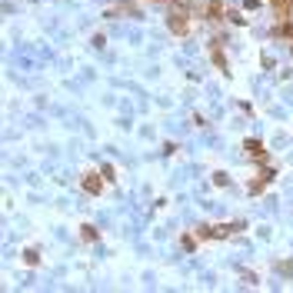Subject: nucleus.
I'll return each instance as SVG.
<instances>
[{
  "mask_svg": "<svg viewBox=\"0 0 293 293\" xmlns=\"http://www.w3.org/2000/svg\"><path fill=\"white\" fill-rule=\"evenodd\" d=\"M167 23H170V30H173L177 37H183L187 30H190V17H187V10H173L167 17Z\"/></svg>",
  "mask_w": 293,
  "mask_h": 293,
  "instance_id": "nucleus-1",
  "label": "nucleus"
},
{
  "mask_svg": "<svg viewBox=\"0 0 293 293\" xmlns=\"http://www.w3.org/2000/svg\"><path fill=\"white\" fill-rule=\"evenodd\" d=\"M83 190H87V193H100L103 190V180L97 177V173H87V177H83Z\"/></svg>",
  "mask_w": 293,
  "mask_h": 293,
  "instance_id": "nucleus-2",
  "label": "nucleus"
},
{
  "mask_svg": "<svg viewBox=\"0 0 293 293\" xmlns=\"http://www.w3.org/2000/svg\"><path fill=\"white\" fill-rule=\"evenodd\" d=\"M277 37H283L287 44H293V20H290V17L277 23Z\"/></svg>",
  "mask_w": 293,
  "mask_h": 293,
  "instance_id": "nucleus-3",
  "label": "nucleus"
},
{
  "mask_svg": "<svg viewBox=\"0 0 293 293\" xmlns=\"http://www.w3.org/2000/svg\"><path fill=\"white\" fill-rule=\"evenodd\" d=\"M270 3H273V10H277V17H280V20H287V17H290L293 0H270Z\"/></svg>",
  "mask_w": 293,
  "mask_h": 293,
  "instance_id": "nucleus-4",
  "label": "nucleus"
},
{
  "mask_svg": "<svg viewBox=\"0 0 293 293\" xmlns=\"http://www.w3.org/2000/svg\"><path fill=\"white\" fill-rule=\"evenodd\" d=\"M247 153L253 160H267V150H263V144L260 140H247Z\"/></svg>",
  "mask_w": 293,
  "mask_h": 293,
  "instance_id": "nucleus-5",
  "label": "nucleus"
},
{
  "mask_svg": "<svg viewBox=\"0 0 293 293\" xmlns=\"http://www.w3.org/2000/svg\"><path fill=\"white\" fill-rule=\"evenodd\" d=\"M220 13H223V3H220V0H210V3H207V20H220Z\"/></svg>",
  "mask_w": 293,
  "mask_h": 293,
  "instance_id": "nucleus-6",
  "label": "nucleus"
},
{
  "mask_svg": "<svg viewBox=\"0 0 293 293\" xmlns=\"http://www.w3.org/2000/svg\"><path fill=\"white\" fill-rule=\"evenodd\" d=\"M210 54H214V60H217V67H220V70H223V73H226V57H223V50H220V47H210Z\"/></svg>",
  "mask_w": 293,
  "mask_h": 293,
  "instance_id": "nucleus-7",
  "label": "nucleus"
},
{
  "mask_svg": "<svg viewBox=\"0 0 293 293\" xmlns=\"http://www.w3.org/2000/svg\"><path fill=\"white\" fill-rule=\"evenodd\" d=\"M83 240L93 243V240H97V230H93V226H83Z\"/></svg>",
  "mask_w": 293,
  "mask_h": 293,
  "instance_id": "nucleus-8",
  "label": "nucleus"
},
{
  "mask_svg": "<svg viewBox=\"0 0 293 293\" xmlns=\"http://www.w3.org/2000/svg\"><path fill=\"white\" fill-rule=\"evenodd\" d=\"M23 257H27V263H30V267H37V263H40V257H37V250H27Z\"/></svg>",
  "mask_w": 293,
  "mask_h": 293,
  "instance_id": "nucleus-9",
  "label": "nucleus"
},
{
  "mask_svg": "<svg viewBox=\"0 0 293 293\" xmlns=\"http://www.w3.org/2000/svg\"><path fill=\"white\" fill-rule=\"evenodd\" d=\"M280 273H293V260L290 263H280Z\"/></svg>",
  "mask_w": 293,
  "mask_h": 293,
  "instance_id": "nucleus-10",
  "label": "nucleus"
},
{
  "mask_svg": "<svg viewBox=\"0 0 293 293\" xmlns=\"http://www.w3.org/2000/svg\"><path fill=\"white\" fill-rule=\"evenodd\" d=\"M157 3H167V0H157Z\"/></svg>",
  "mask_w": 293,
  "mask_h": 293,
  "instance_id": "nucleus-11",
  "label": "nucleus"
}]
</instances>
